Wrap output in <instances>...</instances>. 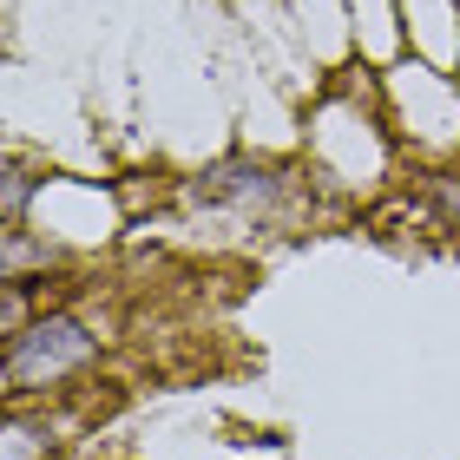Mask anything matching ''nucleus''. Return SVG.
Listing matches in <instances>:
<instances>
[{
	"instance_id": "f257e3e1",
	"label": "nucleus",
	"mask_w": 460,
	"mask_h": 460,
	"mask_svg": "<svg viewBox=\"0 0 460 460\" xmlns=\"http://www.w3.org/2000/svg\"><path fill=\"white\" fill-rule=\"evenodd\" d=\"M93 355H99V336L79 316H40L20 336H7L0 382H7V394H33V388H53L66 375H79Z\"/></svg>"
},
{
	"instance_id": "f03ea898",
	"label": "nucleus",
	"mask_w": 460,
	"mask_h": 460,
	"mask_svg": "<svg viewBox=\"0 0 460 460\" xmlns=\"http://www.w3.org/2000/svg\"><path fill=\"white\" fill-rule=\"evenodd\" d=\"M270 198H277V172L257 158H224L191 184V204H243V211H257Z\"/></svg>"
},
{
	"instance_id": "7ed1b4c3",
	"label": "nucleus",
	"mask_w": 460,
	"mask_h": 460,
	"mask_svg": "<svg viewBox=\"0 0 460 460\" xmlns=\"http://www.w3.org/2000/svg\"><path fill=\"white\" fill-rule=\"evenodd\" d=\"M53 257H59L53 243H27L20 230L0 237V270H7V283H20V270H27V263H53Z\"/></svg>"
},
{
	"instance_id": "20e7f679",
	"label": "nucleus",
	"mask_w": 460,
	"mask_h": 460,
	"mask_svg": "<svg viewBox=\"0 0 460 460\" xmlns=\"http://www.w3.org/2000/svg\"><path fill=\"white\" fill-rule=\"evenodd\" d=\"M27 172H20V164H7V184H0V217H7V230L20 224V211H27Z\"/></svg>"
},
{
	"instance_id": "39448f33",
	"label": "nucleus",
	"mask_w": 460,
	"mask_h": 460,
	"mask_svg": "<svg viewBox=\"0 0 460 460\" xmlns=\"http://www.w3.org/2000/svg\"><path fill=\"white\" fill-rule=\"evenodd\" d=\"M0 329H7V336H20V329H27V303H20V283L0 289Z\"/></svg>"
},
{
	"instance_id": "423d86ee",
	"label": "nucleus",
	"mask_w": 460,
	"mask_h": 460,
	"mask_svg": "<svg viewBox=\"0 0 460 460\" xmlns=\"http://www.w3.org/2000/svg\"><path fill=\"white\" fill-rule=\"evenodd\" d=\"M434 198H441V211L460 224V178H434Z\"/></svg>"
}]
</instances>
